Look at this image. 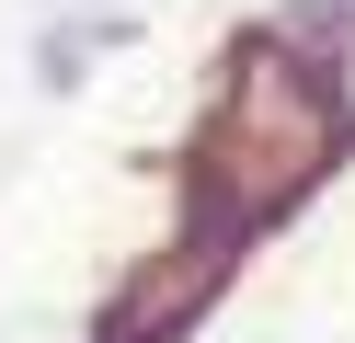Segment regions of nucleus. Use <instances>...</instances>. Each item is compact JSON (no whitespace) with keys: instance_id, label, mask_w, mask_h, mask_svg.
<instances>
[{"instance_id":"obj_1","label":"nucleus","mask_w":355,"mask_h":343,"mask_svg":"<svg viewBox=\"0 0 355 343\" xmlns=\"http://www.w3.org/2000/svg\"><path fill=\"white\" fill-rule=\"evenodd\" d=\"M355 114H344V80L321 58H298L286 35H252L218 80L207 126H195V160H184V218L207 252H241L263 218L309 195V183L344 160Z\"/></svg>"},{"instance_id":"obj_2","label":"nucleus","mask_w":355,"mask_h":343,"mask_svg":"<svg viewBox=\"0 0 355 343\" xmlns=\"http://www.w3.org/2000/svg\"><path fill=\"white\" fill-rule=\"evenodd\" d=\"M218 263H230V252H207V240H184V252H172L161 274H138L149 297H126V309L103 320V343H172V332H184V320H195V309H207V286H218Z\"/></svg>"},{"instance_id":"obj_3","label":"nucleus","mask_w":355,"mask_h":343,"mask_svg":"<svg viewBox=\"0 0 355 343\" xmlns=\"http://www.w3.org/2000/svg\"><path fill=\"white\" fill-rule=\"evenodd\" d=\"M115 35H138V23H126V12H103V23H92V12H80V23H58V35L35 46V69H46V91H69L80 69H92V46H115Z\"/></svg>"},{"instance_id":"obj_4","label":"nucleus","mask_w":355,"mask_h":343,"mask_svg":"<svg viewBox=\"0 0 355 343\" xmlns=\"http://www.w3.org/2000/svg\"><path fill=\"white\" fill-rule=\"evenodd\" d=\"M275 35L286 46H298V58H344V46H355V0H286V12H275Z\"/></svg>"}]
</instances>
